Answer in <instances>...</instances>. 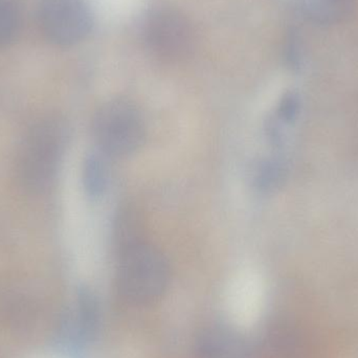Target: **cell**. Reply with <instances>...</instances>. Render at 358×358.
Listing matches in <instances>:
<instances>
[{
  "instance_id": "obj_4",
  "label": "cell",
  "mask_w": 358,
  "mask_h": 358,
  "mask_svg": "<svg viewBox=\"0 0 358 358\" xmlns=\"http://www.w3.org/2000/svg\"><path fill=\"white\" fill-rule=\"evenodd\" d=\"M143 35L152 54L169 62L187 58L195 41L187 19L169 6H157L149 10L143 25Z\"/></svg>"
},
{
  "instance_id": "obj_14",
  "label": "cell",
  "mask_w": 358,
  "mask_h": 358,
  "mask_svg": "<svg viewBox=\"0 0 358 358\" xmlns=\"http://www.w3.org/2000/svg\"><path fill=\"white\" fill-rule=\"evenodd\" d=\"M285 56L289 67H292V69L300 67V48H299L298 39L294 34H292L288 38L285 48Z\"/></svg>"
},
{
  "instance_id": "obj_13",
  "label": "cell",
  "mask_w": 358,
  "mask_h": 358,
  "mask_svg": "<svg viewBox=\"0 0 358 358\" xmlns=\"http://www.w3.org/2000/svg\"><path fill=\"white\" fill-rule=\"evenodd\" d=\"M300 109V98L294 92H288L282 96L278 107V117L282 121L290 122L296 119Z\"/></svg>"
},
{
  "instance_id": "obj_8",
  "label": "cell",
  "mask_w": 358,
  "mask_h": 358,
  "mask_svg": "<svg viewBox=\"0 0 358 358\" xmlns=\"http://www.w3.org/2000/svg\"><path fill=\"white\" fill-rule=\"evenodd\" d=\"M355 6V0H302L307 18L325 27L346 20Z\"/></svg>"
},
{
  "instance_id": "obj_11",
  "label": "cell",
  "mask_w": 358,
  "mask_h": 358,
  "mask_svg": "<svg viewBox=\"0 0 358 358\" xmlns=\"http://www.w3.org/2000/svg\"><path fill=\"white\" fill-rule=\"evenodd\" d=\"M286 169L280 159L263 161L255 173V185L261 192H273L281 187L285 179Z\"/></svg>"
},
{
  "instance_id": "obj_12",
  "label": "cell",
  "mask_w": 358,
  "mask_h": 358,
  "mask_svg": "<svg viewBox=\"0 0 358 358\" xmlns=\"http://www.w3.org/2000/svg\"><path fill=\"white\" fill-rule=\"evenodd\" d=\"M18 25V8L14 0H0V48L14 39Z\"/></svg>"
},
{
  "instance_id": "obj_2",
  "label": "cell",
  "mask_w": 358,
  "mask_h": 358,
  "mask_svg": "<svg viewBox=\"0 0 358 358\" xmlns=\"http://www.w3.org/2000/svg\"><path fill=\"white\" fill-rule=\"evenodd\" d=\"M66 128L57 119L40 121L29 129L21 145L18 173L31 192L48 189L59 170L66 144Z\"/></svg>"
},
{
  "instance_id": "obj_1",
  "label": "cell",
  "mask_w": 358,
  "mask_h": 358,
  "mask_svg": "<svg viewBox=\"0 0 358 358\" xmlns=\"http://www.w3.org/2000/svg\"><path fill=\"white\" fill-rule=\"evenodd\" d=\"M117 289L127 302L148 306L162 298L170 281V267L161 250L142 241L119 252Z\"/></svg>"
},
{
  "instance_id": "obj_9",
  "label": "cell",
  "mask_w": 358,
  "mask_h": 358,
  "mask_svg": "<svg viewBox=\"0 0 358 358\" xmlns=\"http://www.w3.org/2000/svg\"><path fill=\"white\" fill-rule=\"evenodd\" d=\"M83 185L86 195L92 199H98L106 189L108 174L106 164L102 155L90 153L83 164Z\"/></svg>"
},
{
  "instance_id": "obj_10",
  "label": "cell",
  "mask_w": 358,
  "mask_h": 358,
  "mask_svg": "<svg viewBox=\"0 0 358 358\" xmlns=\"http://www.w3.org/2000/svg\"><path fill=\"white\" fill-rule=\"evenodd\" d=\"M136 213L130 208H122L115 219V238L119 252L144 241L141 233L140 219Z\"/></svg>"
},
{
  "instance_id": "obj_7",
  "label": "cell",
  "mask_w": 358,
  "mask_h": 358,
  "mask_svg": "<svg viewBox=\"0 0 358 358\" xmlns=\"http://www.w3.org/2000/svg\"><path fill=\"white\" fill-rule=\"evenodd\" d=\"M100 321V308L94 294L88 288L78 292L75 308L69 313L67 328L76 340L88 341L96 334Z\"/></svg>"
},
{
  "instance_id": "obj_6",
  "label": "cell",
  "mask_w": 358,
  "mask_h": 358,
  "mask_svg": "<svg viewBox=\"0 0 358 358\" xmlns=\"http://www.w3.org/2000/svg\"><path fill=\"white\" fill-rule=\"evenodd\" d=\"M196 358H250L248 344L241 334L227 326L204 330L196 344Z\"/></svg>"
},
{
  "instance_id": "obj_5",
  "label": "cell",
  "mask_w": 358,
  "mask_h": 358,
  "mask_svg": "<svg viewBox=\"0 0 358 358\" xmlns=\"http://www.w3.org/2000/svg\"><path fill=\"white\" fill-rule=\"evenodd\" d=\"M40 19L46 37L60 46L82 41L92 25L86 0H42Z\"/></svg>"
},
{
  "instance_id": "obj_3",
  "label": "cell",
  "mask_w": 358,
  "mask_h": 358,
  "mask_svg": "<svg viewBox=\"0 0 358 358\" xmlns=\"http://www.w3.org/2000/svg\"><path fill=\"white\" fill-rule=\"evenodd\" d=\"M92 130L101 152L113 157L134 155L146 138L142 113L126 99H113L103 104L94 115Z\"/></svg>"
}]
</instances>
